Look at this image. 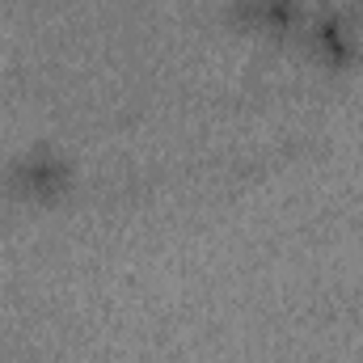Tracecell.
<instances>
[{
	"instance_id": "3",
	"label": "cell",
	"mask_w": 363,
	"mask_h": 363,
	"mask_svg": "<svg viewBox=\"0 0 363 363\" xmlns=\"http://www.w3.org/2000/svg\"><path fill=\"white\" fill-rule=\"evenodd\" d=\"M245 9L258 26H283L291 17V0H250Z\"/></svg>"
},
{
	"instance_id": "1",
	"label": "cell",
	"mask_w": 363,
	"mask_h": 363,
	"mask_svg": "<svg viewBox=\"0 0 363 363\" xmlns=\"http://www.w3.org/2000/svg\"><path fill=\"white\" fill-rule=\"evenodd\" d=\"M13 186H17L21 194H34V199H55V194L68 186V165H64L55 152H30V157L17 161Z\"/></svg>"
},
{
	"instance_id": "2",
	"label": "cell",
	"mask_w": 363,
	"mask_h": 363,
	"mask_svg": "<svg viewBox=\"0 0 363 363\" xmlns=\"http://www.w3.org/2000/svg\"><path fill=\"white\" fill-rule=\"evenodd\" d=\"M313 43H317L321 55H334V60H347L355 51V34L342 17H321L317 30H313Z\"/></svg>"
}]
</instances>
